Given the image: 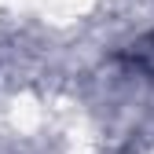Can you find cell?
Returning <instances> with one entry per match:
<instances>
[{
	"mask_svg": "<svg viewBox=\"0 0 154 154\" xmlns=\"http://www.w3.org/2000/svg\"><path fill=\"white\" fill-rule=\"evenodd\" d=\"M136 66H140V70H150V73H154V33L147 37V41H143V48L136 51Z\"/></svg>",
	"mask_w": 154,
	"mask_h": 154,
	"instance_id": "obj_1",
	"label": "cell"
}]
</instances>
